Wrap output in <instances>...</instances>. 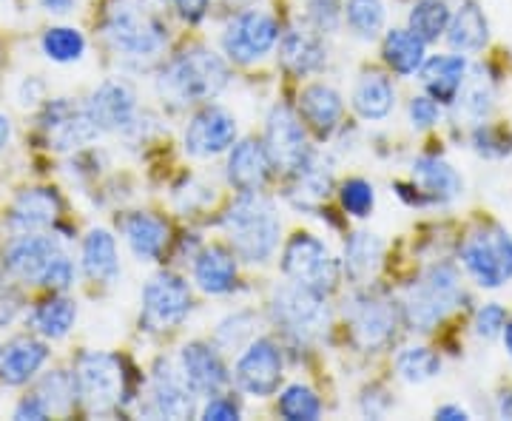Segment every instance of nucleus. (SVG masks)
<instances>
[{
    "instance_id": "f257e3e1",
    "label": "nucleus",
    "mask_w": 512,
    "mask_h": 421,
    "mask_svg": "<svg viewBox=\"0 0 512 421\" xmlns=\"http://www.w3.org/2000/svg\"><path fill=\"white\" fill-rule=\"evenodd\" d=\"M103 35L117 55L137 66L154 63L168 43L165 20L148 0H114L106 12Z\"/></svg>"
},
{
    "instance_id": "f03ea898",
    "label": "nucleus",
    "mask_w": 512,
    "mask_h": 421,
    "mask_svg": "<svg viewBox=\"0 0 512 421\" xmlns=\"http://www.w3.org/2000/svg\"><path fill=\"white\" fill-rule=\"evenodd\" d=\"M228 80L231 72L225 60L205 46H194L174 57L171 63H165L157 77V92L171 106H194L217 97L228 86Z\"/></svg>"
},
{
    "instance_id": "7ed1b4c3",
    "label": "nucleus",
    "mask_w": 512,
    "mask_h": 421,
    "mask_svg": "<svg viewBox=\"0 0 512 421\" xmlns=\"http://www.w3.org/2000/svg\"><path fill=\"white\" fill-rule=\"evenodd\" d=\"M222 228L234 245V254L245 262H268L279 248L282 222L274 202L256 194H242L222 214Z\"/></svg>"
},
{
    "instance_id": "20e7f679",
    "label": "nucleus",
    "mask_w": 512,
    "mask_h": 421,
    "mask_svg": "<svg viewBox=\"0 0 512 421\" xmlns=\"http://www.w3.org/2000/svg\"><path fill=\"white\" fill-rule=\"evenodd\" d=\"M77 402L92 416H109L126 402V370L114 353H83L74 367Z\"/></svg>"
},
{
    "instance_id": "39448f33",
    "label": "nucleus",
    "mask_w": 512,
    "mask_h": 421,
    "mask_svg": "<svg viewBox=\"0 0 512 421\" xmlns=\"http://www.w3.org/2000/svg\"><path fill=\"white\" fill-rule=\"evenodd\" d=\"M461 302V279L453 265H433L419 282L407 291L404 319L413 330H433L447 319V313Z\"/></svg>"
},
{
    "instance_id": "423d86ee",
    "label": "nucleus",
    "mask_w": 512,
    "mask_h": 421,
    "mask_svg": "<svg viewBox=\"0 0 512 421\" xmlns=\"http://www.w3.org/2000/svg\"><path fill=\"white\" fill-rule=\"evenodd\" d=\"M461 265L481 288H501L512 279V234L501 225L478 228L461 245Z\"/></svg>"
},
{
    "instance_id": "0eeeda50",
    "label": "nucleus",
    "mask_w": 512,
    "mask_h": 421,
    "mask_svg": "<svg viewBox=\"0 0 512 421\" xmlns=\"http://www.w3.org/2000/svg\"><path fill=\"white\" fill-rule=\"evenodd\" d=\"M282 274L291 282L328 296L339 285V262L330 248L313 234H293L282 251Z\"/></svg>"
},
{
    "instance_id": "6e6552de",
    "label": "nucleus",
    "mask_w": 512,
    "mask_h": 421,
    "mask_svg": "<svg viewBox=\"0 0 512 421\" xmlns=\"http://www.w3.org/2000/svg\"><path fill=\"white\" fill-rule=\"evenodd\" d=\"M271 311H274L276 325L299 342H313V339L325 336L330 328L325 296L311 288H302L296 282L276 288Z\"/></svg>"
},
{
    "instance_id": "1a4fd4ad",
    "label": "nucleus",
    "mask_w": 512,
    "mask_h": 421,
    "mask_svg": "<svg viewBox=\"0 0 512 421\" xmlns=\"http://www.w3.org/2000/svg\"><path fill=\"white\" fill-rule=\"evenodd\" d=\"M194 308V296L183 276L163 274L151 276L143 288V325L148 330H171L183 325Z\"/></svg>"
},
{
    "instance_id": "9d476101",
    "label": "nucleus",
    "mask_w": 512,
    "mask_h": 421,
    "mask_svg": "<svg viewBox=\"0 0 512 421\" xmlns=\"http://www.w3.org/2000/svg\"><path fill=\"white\" fill-rule=\"evenodd\" d=\"M40 129L46 134V143L55 151H77L94 143L103 131L94 123L86 106H74L72 100L57 97L49 100L40 111Z\"/></svg>"
},
{
    "instance_id": "9b49d317",
    "label": "nucleus",
    "mask_w": 512,
    "mask_h": 421,
    "mask_svg": "<svg viewBox=\"0 0 512 421\" xmlns=\"http://www.w3.org/2000/svg\"><path fill=\"white\" fill-rule=\"evenodd\" d=\"M279 43V23L268 12L248 9L239 12L222 32V49L234 63H256Z\"/></svg>"
},
{
    "instance_id": "f8f14e48",
    "label": "nucleus",
    "mask_w": 512,
    "mask_h": 421,
    "mask_svg": "<svg viewBox=\"0 0 512 421\" xmlns=\"http://www.w3.org/2000/svg\"><path fill=\"white\" fill-rule=\"evenodd\" d=\"M265 151L271 157L276 171L296 174L302 165L311 160L308 137L299 123V117L288 106H274L265 123Z\"/></svg>"
},
{
    "instance_id": "ddd939ff",
    "label": "nucleus",
    "mask_w": 512,
    "mask_h": 421,
    "mask_svg": "<svg viewBox=\"0 0 512 421\" xmlns=\"http://www.w3.org/2000/svg\"><path fill=\"white\" fill-rule=\"evenodd\" d=\"M345 316H348L356 345L365 350L384 348L393 339L396 322H399L396 308L373 293H356L345 308Z\"/></svg>"
},
{
    "instance_id": "4468645a",
    "label": "nucleus",
    "mask_w": 512,
    "mask_h": 421,
    "mask_svg": "<svg viewBox=\"0 0 512 421\" xmlns=\"http://www.w3.org/2000/svg\"><path fill=\"white\" fill-rule=\"evenodd\" d=\"M234 379L248 396H274L282 382V350L276 348L274 339H254L239 356Z\"/></svg>"
},
{
    "instance_id": "2eb2a0df",
    "label": "nucleus",
    "mask_w": 512,
    "mask_h": 421,
    "mask_svg": "<svg viewBox=\"0 0 512 421\" xmlns=\"http://www.w3.org/2000/svg\"><path fill=\"white\" fill-rule=\"evenodd\" d=\"M183 143L191 157H200V160L217 157L237 143V120L222 106H205L191 117Z\"/></svg>"
},
{
    "instance_id": "dca6fc26",
    "label": "nucleus",
    "mask_w": 512,
    "mask_h": 421,
    "mask_svg": "<svg viewBox=\"0 0 512 421\" xmlns=\"http://www.w3.org/2000/svg\"><path fill=\"white\" fill-rule=\"evenodd\" d=\"M146 413L154 419H191L197 413V393L185 385L183 373L168 362H157L148 387Z\"/></svg>"
},
{
    "instance_id": "f3484780",
    "label": "nucleus",
    "mask_w": 512,
    "mask_h": 421,
    "mask_svg": "<svg viewBox=\"0 0 512 421\" xmlns=\"http://www.w3.org/2000/svg\"><path fill=\"white\" fill-rule=\"evenodd\" d=\"M60 254V245L55 237L35 231V234H18L6 245L3 251V265L6 271L20 279V282H32L40 285V279L46 274V268L52 265V259Z\"/></svg>"
},
{
    "instance_id": "a211bd4d",
    "label": "nucleus",
    "mask_w": 512,
    "mask_h": 421,
    "mask_svg": "<svg viewBox=\"0 0 512 421\" xmlns=\"http://www.w3.org/2000/svg\"><path fill=\"white\" fill-rule=\"evenodd\" d=\"M86 109L100 131H128L137 123V94L123 80H106L94 89Z\"/></svg>"
},
{
    "instance_id": "6ab92c4d",
    "label": "nucleus",
    "mask_w": 512,
    "mask_h": 421,
    "mask_svg": "<svg viewBox=\"0 0 512 421\" xmlns=\"http://www.w3.org/2000/svg\"><path fill=\"white\" fill-rule=\"evenodd\" d=\"M180 373H183L185 385L197 396H217L222 387L231 382L228 367L222 362L217 348H211L205 342H188L180 350Z\"/></svg>"
},
{
    "instance_id": "aec40b11",
    "label": "nucleus",
    "mask_w": 512,
    "mask_h": 421,
    "mask_svg": "<svg viewBox=\"0 0 512 421\" xmlns=\"http://www.w3.org/2000/svg\"><path fill=\"white\" fill-rule=\"evenodd\" d=\"M271 168L274 165H271V157L265 151V143L248 137V140L231 146L225 174H228V183L234 185L239 194H256V191H262L265 183H268Z\"/></svg>"
},
{
    "instance_id": "412c9836",
    "label": "nucleus",
    "mask_w": 512,
    "mask_h": 421,
    "mask_svg": "<svg viewBox=\"0 0 512 421\" xmlns=\"http://www.w3.org/2000/svg\"><path fill=\"white\" fill-rule=\"evenodd\" d=\"M60 197L55 188H26L9 211V228L15 234H35L52 228L60 217Z\"/></svg>"
},
{
    "instance_id": "4be33fe9",
    "label": "nucleus",
    "mask_w": 512,
    "mask_h": 421,
    "mask_svg": "<svg viewBox=\"0 0 512 421\" xmlns=\"http://www.w3.org/2000/svg\"><path fill=\"white\" fill-rule=\"evenodd\" d=\"M49 348L35 336H15L0 348V379L18 387L35 379L37 370L46 365Z\"/></svg>"
},
{
    "instance_id": "5701e85b",
    "label": "nucleus",
    "mask_w": 512,
    "mask_h": 421,
    "mask_svg": "<svg viewBox=\"0 0 512 421\" xmlns=\"http://www.w3.org/2000/svg\"><path fill=\"white\" fill-rule=\"evenodd\" d=\"M279 60L291 74L305 77V74L319 72L328 63V49H325L319 32L293 26L279 35Z\"/></svg>"
},
{
    "instance_id": "b1692460",
    "label": "nucleus",
    "mask_w": 512,
    "mask_h": 421,
    "mask_svg": "<svg viewBox=\"0 0 512 421\" xmlns=\"http://www.w3.org/2000/svg\"><path fill=\"white\" fill-rule=\"evenodd\" d=\"M342 111H345L342 94L336 92L333 86L311 83V86H305L302 94H299V114L316 131V137H322V140L339 129Z\"/></svg>"
},
{
    "instance_id": "393cba45",
    "label": "nucleus",
    "mask_w": 512,
    "mask_h": 421,
    "mask_svg": "<svg viewBox=\"0 0 512 421\" xmlns=\"http://www.w3.org/2000/svg\"><path fill=\"white\" fill-rule=\"evenodd\" d=\"M194 282L211 296L234 291L237 285V254L222 245H211L194 257Z\"/></svg>"
},
{
    "instance_id": "a878e982",
    "label": "nucleus",
    "mask_w": 512,
    "mask_h": 421,
    "mask_svg": "<svg viewBox=\"0 0 512 421\" xmlns=\"http://www.w3.org/2000/svg\"><path fill=\"white\" fill-rule=\"evenodd\" d=\"M467 72H470V63L461 55L430 57L419 69L424 89L439 103H456L458 89L464 86Z\"/></svg>"
},
{
    "instance_id": "bb28decb",
    "label": "nucleus",
    "mask_w": 512,
    "mask_h": 421,
    "mask_svg": "<svg viewBox=\"0 0 512 421\" xmlns=\"http://www.w3.org/2000/svg\"><path fill=\"white\" fill-rule=\"evenodd\" d=\"M413 183L421 191V202H453L464 188L456 168L439 157H419L413 163Z\"/></svg>"
},
{
    "instance_id": "cd10ccee",
    "label": "nucleus",
    "mask_w": 512,
    "mask_h": 421,
    "mask_svg": "<svg viewBox=\"0 0 512 421\" xmlns=\"http://www.w3.org/2000/svg\"><path fill=\"white\" fill-rule=\"evenodd\" d=\"M123 234H126L131 254L140 262H157L163 257L165 245H168V225L148 211L128 214L123 220Z\"/></svg>"
},
{
    "instance_id": "c85d7f7f",
    "label": "nucleus",
    "mask_w": 512,
    "mask_h": 421,
    "mask_svg": "<svg viewBox=\"0 0 512 421\" xmlns=\"http://www.w3.org/2000/svg\"><path fill=\"white\" fill-rule=\"evenodd\" d=\"M490 40V26H487V18L484 12L478 9V3L473 0H464L458 6V12L450 18V26H447V43L461 52V55H476L487 46Z\"/></svg>"
},
{
    "instance_id": "c756f323",
    "label": "nucleus",
    "mask_w": 512,
    "mask_h": 421,
    "mask_svg": "<svg viewBox=\"0 0 512 421\" xmlns=\"http://www.w3.org/2000/svg\"><path fill=\"white\" fill-rule=\"evenodd\" d=\"M396 106L393 80L382 72H365L353 86V109L365 120H384Z\"/></svg>"
},
{
    "instance_id": "7c9ffc66",
    "label": "nucleus",
    "mask_w": 512,
    "mask_h": 421,
    "mask_svg": "<svg viewBox=\"0 0 512 421\" xmlns=\"http://www.w3.org/2000/svg\"><path fill=\"white\" fill-rule=\"evenodd\" d=\"M83 271L94 282L111 285L120 276V259H117V242L109 231L94 228L83 239Z\"/></svg>"
},
{
    "instance_id": "2f4dec72",
    "label": "nucleus",
    "mask_w": 512,
    "mask_h": 421,
    "mask_svg": "<svg viewBox=\"0 0 512 421\" xmlns=\"http://www.w3.org/2000/svg\"><path fill=\"white\" fill-rule=\"evenodd\" d=\"M384 257V242L376 234L356 231L345 242V271L353 282H367L373 279Z\"/></svg>"
},
{
    "instance_id": "473e14b6",
    "label": "nucleus",
    "mask_w": 512,
    "mask_h": 421,
    "mask_svg": "<svg viewBox=\"0 0 512 421\" xmlns=\"http://www.w3.org/2000/svg\"><path fill=\"white\" fill-rule=\"evenodd\" d=\"M382 57L393 72L410 77L424 66V40L413 35L410 29H393L384 37Z\"/></svg>"
},
{
    "instance_id": "72a5a7b5",
    "label": "nucleus",
    "mask_w": 512,
    "mask_h": 421,
    "mask_svg": "<svg viewBox=\"0 0 512 421\" xmlns=\"http://www.w3.org/2000/svg\"><path fill=\"white\" fill-rule=\"evenodd\" d=\"M29 322L43 339H63L77 322V305L69 296L43 299V302H37L35 311L29 313Z\"/></svg>"
},
{
    "instance_id": "f704fd0d",
    "label": "nucleus",
    "mask_w": 512,
    "mask_h": 421,
    "mask_svg": "<svg viewBox=\"0 0 512 421\" xmlns=\"http://www.w3.org/2000/svg\"><path fill=\"white\" fill-rule=\"evenodd\" d=\"M330 188H333V171L328 163H322L316 154L296 171V185H293V202L302 208H316L319 202L328 200Z\"/></svg>"
},
{
    "instance_id": "c9c22d12",
    "label": "nucleus",
    "mask_w": 512,
    "mask_h": 421,
    "mask_svg": "<svg viewBox=\"0 0 512 421\" xmlns=\"http://www.w3.org/2000/svg\"><path fill=\"white\" fill-rule=\"evenodd\" d=\"M493 80H490V74L487 69H481V66H473L470 72H467V80H464V86L458 89V109L464 111V117H470V120H484L490 111H493Z\"/></svg>"
},
{
    "instance_id": "e433bc0d",
    "label": "nucleus",
    "mask_w": 512,
    "mask_h": 421,
    "mask_svg": "<svg viewBox=\"0 0 512 421\" xmlns=\"http://www.w3.org/2000/svg\"><path fill=\"white\" fill-rule=\"evenodd\" d=\"M450 18L453 12L447 0H416L410 9V32L424 43H436L441 35H447Z\"/></svg>"
},
{
    "instance_id": "4c0bfd02",
    "label": "nucleus",
    "mask_w": 512,
    "mask_h": 421,
    "mask_svg": "<svg viewBox=\"0 0 512 421\" xmlns=\"http://www.w3.org/2000/svg\"><path fill=\"white\" fill-rule=\"evenodd\" d=\"M35 393L40 396V402L46 404L49 413H69L72 404L77 402V382L74 373L66 370H52L37 382Z\"/></svg>"
},
{
    "instance_id": "58836bf2",
    "label": "nucleus",
    "mask_w": 512,
    "mask_h": 421,
    "mask_svg": "<svg viewBox=\"0 0 512 421\" xmlns=\"http://www.w3.org/2000/svg\"><path fill=\"white\" fill-rule=\"evenodd\" d=\"M40 49L43 55L55 63H74L80 60L86 52V37L80 35L72 26H55V29H46L40 37Z\"/></svg>"
},
{
    "instance_id": "ea45409f",
    "label": "nucleus",
    "mask_w": 512,
    "mask_h": 421,
    "mask_svg": "<svg viewBox=\"0 0 512 421\" xmlns=\"http://www.w3.org/2000/svg\"><path fill=\"white\" fill-rule=\"evenodd\" d=\"M345 20L350 32L359 40H376L384 29V3L382 0H348Z\"/></svg>"
},
{
    "instance_id": "a19ab883",
    "label": "nucleus",
    "mask_w": 512,
    "mask_h": 421,
    "mask_svg": "<svg viewBox=\"0 0 512 421\" xmlns=\"http://www.w3.org/2000/svg\"><path fill=\"white\" fill-rule=\"evenodd\" d=\"M396 370H399V376H402L404 382L421 385V382L439 376L441 359L436 350L416 345V348H404L402 353L396 356Z\"/></svg>"
},
{
    "instance_id": "79ce46f5",
    "label": "nucleus",
    "mask_w": 512,
    "mask_h": 421,
    "mask_svg": "<svg viewBox=\"0 0 512 421\" xmlns=\"http://www.w3.org/2000/svg\"><path fill=\"white\" fill-rule=\"evenodd\" d=\"M279 416L288 421H316L322 416V402L308 385H291L279 396Z\"/></svg>"
},
{
    "instance_id": "37998d69",
    "label": "nucleus",
    "mask_w": 512,
    "mask_h": 421,
    "mask_svg": "<svg viewBox=\"0 0 512 421\" xmlns=\"http://www.w3.org/2000/svg\"><path fill=\"white\" fill-rule=\"evenodd\" d=\"M339 200H342V208L348 211L350 217L365 220V217H370L373 205H376V191H373V185L367 183V180L353 177V180H345V183H342V188H339Z\"/></svg>"
},
{
    "instance_id": "c03bdc74",
    "label": "nucleus",
    "mask_w": 512,
    "mask_h": 421,
    "mask_svg": "<svg viewBox=\"0 0 512 421\" xmlns=\"http://www.w3.org/2000/svg\"><path fill=\"white\" fill-rule=\"evenodd\" d=\"M473 148H476L481 157H487V160H501V157H507L512 151V134L510 131L498 129V126H478L473 131Z\"/></svg>"
},
{
    "instance_id": "a18cd8bd",
    "label": "nucleus",
    "mask_w": 512,
    "mask_h": 421,
    "mask_svg": "<svg viewBox=\"0 0 512 421\" xmlns=\"http://www.w3.org/2000/svg\"><path fill=\"white\" fill-rule=\"evenodd\" d=\"M342 3L339 0H308V20L319 35H333L342 23Z\"/></svg>"
},
{
    "instance_id": "49530a36",
    "label": "nucleus",
    "mask_w": 512,
    "mask_h": 421,
    "mask_svg": "<svg viewBox=\"0 0 512 421\" xmlns=\"http://www.w3.org/2000/svg\"><path fill=\"white\" fill-rule=\"evenodd\" d=\"M251 325H254L251 313H234L217 328V342L222 348H239L251 339Z\"/></svg>"
},
{
    "instance_id": "de8ad7c7",
    "label": "nucleus",
    "mask_w": 512,
    "mask_h": 421,
    "mask_svg": "<svg viewBox=\"0 0 512 421\" xmlns=\"http://www.w3.org/2000/svg\"><path fill=\"white\" fill-rule=\"evenodd\" d=\"M72 282H74L72 259L60 251V254L52 259V265L46 268V274H43V279H40V285H46V288H52V291H66V288H72Z\"/></svg>"
},
{
    "instance_id": "09e8293b",
    "label": "nucleus",
    "mask_w": 512,
    "mask_h": 421,
    "mask_svg": "<svg viewBox=\"0 0 512 421\" xmlns=\"http://www.w3.org/2000/svg\"><path fill=\"white\" fill-rule=\"evenodd\" d=\"M439 117V100H433L430 94H419V97L410 100V123H413L416 129H430V126H436Z\"/></svg>"
},
{
    "instance_id": "8fccbe9b",
    "label": "nucleus",
    "mask_w": 512,
    "mask_h": 421,
    "mask_svg": "<svg viewBox=\"0 0 512 421\" xmlns=\"http://www.w3.org/2000/svg\"><path fill=\"white\" fill-rule=\"evenodd\" d=\"M504 325H507V311L501 305H495V302L484 305L476 313V333L481 339H495L504 330Z\"/></svg>"
},
{
    "instance_id": "3c124183",
    "label": "nucleus",
    "mask_w": 512,
    "mask_h": 421,
    "mask_svg": "<svg viewBox=\"0 0 512 421\" xmlns=\"http://www.w3.org/2000/svg\"><path fill=\"white\" fill-rule=\"evenodd\" d=\"M202 419H205V421H237L239 419V407L234 404V399H225V396H214L211 402L205 404V410H202Z\"/></svg>"
},
{
    "instance_id": "603ef678",
    "label": "nucleus",
    "mask_w": 512,
    "mask_h": 421,
    "mask_svg": "<svg viewBox=\"0 0 512 421\" xmlns=\"http://www.w3.org/2000/svg\"><path fill=\"white\" fill-rule=\"evenodd\" d=\"M52 413L46 410V404L40 402V396L32 393V396H26V399H20V404L15 407V419L18 421H43L49 419Z\"/></svg>"
},
{
    "instance_id": "864d4df0",
    "label": "nucleus",
    "mask_w": 512,
    "mask_h": 421,
    "mask_svg": "<svg viewBox=\"0 0 512 421\" xmlns=\"http://www.w3.org/2000/svg\"><path fill=\"white\" fill-rule=\"evenodd\" d=\"M171 3L185 23H200L208 15V6H211V0H171Z\"/></svg>"
},
{
    "instance_id": "5fc2aeb1",
    "label": "nucleus",
    "mask_w": 512,
    "mask_h": 421,
    "mask_svg": "<svg viewBox=\"0 0 512 421\" xmlns=\"http://www.w3.org/2000/svg\"><path fill=\"white\" fill-rule=\"evenodd\" d=\"M43 92H46V86L37 80V77H29V80H23V86H20V106H37L40 100H43Z\"/></svg>"
},
{
    "instance_id": "6e6d98bb",
    "label": "nucleus",
    "mask_w": 512,
    "mask_h": 421,
    "mask_svg": "<svg viewBox=\"0 0 512 421\" xmlns=\"http://www.w3.org/2000/svg\"><path fill=\"white\" fill-rule=\"evenodd\" d=\"M436 419H444V421H464L470 419V413L464 410V407H458V404H444L436 410Z\"/></svg>"
},
{
    "instance_id": "4d7b16f0",
    "label": "nucleus",
    "mask_w": 512,
    "mask_h": 421,
    "mask_svg": "<svg viewBox=\"0 0 512 421\" xmlns=\"http://www.w3.org/2000/svg\"><path fill=\"white\" fill-rule=\"evenodd\" d=\"M40 6L52 15H66L74 9V0H40Z\"/></svg>"
},
{
    "instance_id": "13d9d810",
    "label": "nucleus",
    "mask_w": 512,
    "mask_h": 421,
    "mask_svg": "<svg viewBox=\"0 0 512 421\" xmlns=\"http://www.w3.org/2000/svg\"><path fill=\"white\" fill-rule=\"evenodd\" d=\"M9 140H12V123H9V117L0 114V148L9 146Z\"/></svg>"
},
{
    "instance_id": "bf43d9fd",
    "label": "nucleus",
    "mask_w": 512,
    "mask_h": 421,
    "mask_svg": "<svg viewBox=\"0 0 512 421\" xmlns=\"http://www.w3.org/2000/svg\"><path fill=\"white\" fill-rule=\"evenodd\" d=\"M501 336H504V348H507V353L512 356V316L507 319V325H504V330H501Z\"/></svg>"
}]
</instances>
